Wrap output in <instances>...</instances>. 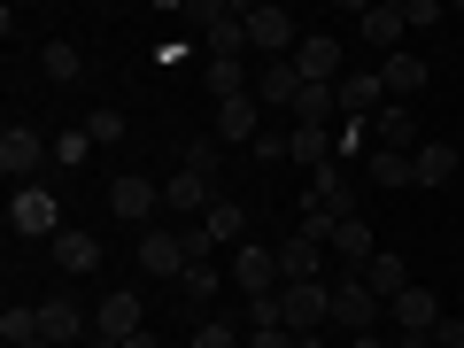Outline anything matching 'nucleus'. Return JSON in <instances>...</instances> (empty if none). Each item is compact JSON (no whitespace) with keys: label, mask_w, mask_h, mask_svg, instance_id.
<instances>
[{"label":"nucleus","mask_w":464,"mask_h":348,"mask_svg":"<svg viewBox=\"0 0 464 348\" xmlns=\"http://www.w3.org/2000/svg\"><path fill=\"white\" fill-rule=\"evenodd\" d=\"M356 279H364V286H372V295H380V302H395L402 286H418V279H411V264H402L395 248H380V256H372L364 271H356Z\"/></svg>","instance_id":"nucleus-21"},{"label":"nucleus","mask_w":464,"mask_h":348,"mask_svg":"<svg viewBox=\"0 0 464 348\" xmlns=\"http://www.w3.org/2000/svg\"><path fill=\"white\" fill-rule=\"evenodd\" d=\"M286 163L325 170L333 163V132H325V124H286Z\"/></svg>","instance_id":"nucleus-20"},{"label":"nucleus","mask_w":464,"mask_h":348,"mask_svg":"<svg viewBox=\"0 0 464 348\" xmlns=\"http://www.w3.org/2000/svg\"><path fill=\"white\" fill-rule=\"evenodd\" d=\"M380 109H387V85L380 78H341V116H348V124H372Z\"/></svg>","instance_id":"nucleus-24"},{"label":"nucleus","mask_w":464,"mask_h":348,"mask_svg":"<svg viewBox=\"0 0 464 348\" xmlns=\"http://www.w3.org/2000/svg\"><path fill=\"white\" fill-rule=\"evenodd\" d=\"M39 341H54V348H85L93 341V325H85V310L70 295H47L39 302Z\"/></svg>","instance_id":"nucleus-9"},{"label":"nucleus","mask_w":464,"mask_h":348,"mask_svg":"<svg viewBox=\"0 0 464 348\" xmlns=\"http://www.w3.org/2000/svg\"><path fill=\"white\" fill-rule=\"evenodd\" d=\"M433 348H464V317H441L433 325Z\"/></svg>","instance_id":"nucleus-41"},{"label":"nucleus","mask_w":464,"mask_h":348,"mask_svg":"<svg viewBox=\"0 0 464 348\" xmlns=\"http://www.w3.org/2000/svg\"><path fill=\"white\" fill-rule=\"evenodd\" d=\"M395 348H433V333H395Z\"/></svg>","instance_id":"nucleus-42"},{"label":"nucleus","mask_w":464,"mask_h":348,"mask_svg":"<svg viewBox=\"0 0 464 348\" xmlns=\"http://www.w3.org/2000/svg\"><path fill=\"white\" fill-rule=\"evenodd\" d=\"M179 286H186V302H209V295H217V264H194Z\"/></svg>","instance_id":"nucleus-38"},{"label":"nucleus","mask_w":464,"mask_h":348,"mask_svg":"<svg viewBox=\"0 0 464 348\" xmlns=\"http://www.w3.org/2000/svg\"><path fill=\"white\" fill-rule=\"evenodd\" d=\"M356 32H364L372 47L402 54V32H411V16H402V0H372V8H356Z\"/></svg>","instance_id":"nucleus-12"},{"label":"nucleus","mask_w":464,"mask_h":348,"mask_svg":"<svg viewBox=\"0 0 464 348\" xmlns=\"http://www.w3.org/2000/svg\"><path fill=\"white\" fill-rule=\"evenodd\" d=\"M302 85H310V78L295 70V54H286V63H264V70H256V101H264V109H286V116H295V93H302Z\"/></svg>","instance_id":"nucleus-18"},{"label":"nucleus","mask_w":464,"mask_h":348,"mask_svg":"<svg viewBox=\"0 0 464 348\" xmlns=\"http://www.w3.org/2000/svg\"><path fill=\"white\" fill-rule=\"evenodd\" d=\"M333 325H341L348 341H356V333H380V325H387V302L348 271V279H333Z\"/></svg>","instance_id":"nucleus-2"},{"label":"nucleus","mask_w":464,"mask_h":348,"mask_svg":"<svg viewBox=\"0 0 464 348\" xmlns=\"http://www.w3.org/2000/svg\"><path fill=\"white\" fill-rule=\"evenodd\" d=\"M0 341H8V348L39 341V302H8V310H0Z\"/></svg>","instance_id":"nucleus-29"},{"label":"nucleus","mask_w":464,"mask_h":348,"mask_svg":"<svg viewBox=\"0 0 464 348\" xmlns=\"http://www.w3.org/2000/svg\"><path fill=\"white\" fill-rule=\"evenodd\" d=\"M372 148H387V155H418L426 140H418V116L402 109V101H387L380 116H372Z\"/></svg>","instance_id":"nucleus-13"},{"label":"nucleus","mask_w":464,"mask_h":348,"mask_svg":"<svg viewBox=\"0 0 464 348\" xmlns=\"http://www.w3.org/2000/svg\"><path fill=\"white\" fill-rule=\"evenodd\" d=\"M85 348H124V341H109V333H93V341H85Z\"/></svg>","instance_id":"nucleus-45"},{"label":"nucleus","mask_w":464,"mask_h":348,"mask_svg":"<svg viewBox=\"0 0 464 348\" xmlns=\"http://www.w3.org/2000/svg\"><path fill=\"white\" fill-rule=\"evenodd\" d=\"M124 348H163V341H155V333H132V341H124Z\"/></svg>","instance_id":"nucleus-44"},{"label":"nucleus","mask_w":464,"mask_h":348,"mask_svg":"<svg viewBox=\"0 0 464 348\" xmlns=\"http://www.w3.org/2000/svg\"><path fill=\"white\" fill-rule=\"evenodd\" d=\"M310 209H325L333 225H341V217H356V186H348V170H341V163L310 170Z\"/></svg>","instance_id":"nucleus-15"},{"label":"nucleus","mask_w":464,"mask_h":348,"mask_svg":"<svg viewBox=\"0 0 464 348\" xmlns=\"http://www.w3.org/2000/svg\"><path fill=\"white\" fill-rule=\"evenodd\" d=\"M364 170H372V186H387V194H395V186H418L411 155H387V148H372V155H364Z\"/></svg>","instance_id":"nucleus-28"},{"label":"nucleus","mask_w":464,"mask_h":348,"mask_svg":"<svg viewBox=\"0 0 464 348\" xmlns=\"http://www.w3.org/2000/svg\"><path fill=\"white\" fill-rule=\"evenodd\" d=\"M402 16H411V32H426V24H441V0H402Z\"/></svg>","instance_id":"nucleus-40"},{"label":"nucleus","mask_w":464,"mask_h":348,"mask_svg":"<svg viewBox=\"0 0 464 348\" xmlns=\"http://www.w3.org/2000/svg\"><path fill=\"white\" fill-rule=\"evenodd\" d=\"M380 85H387V101H402V93H418V85H426V54H387V70H380Z\"/></svg>","instance_id":"nucleus-26"},{"label":"nucleus","mask_w":464,"mask_h":348,"mask_svg":"<svg viewBox=\"0 0 464 348\" xmlns=\"http://www.w3.org/2000/svg\"><path fill=\"white\" fill-rule=\"evenodd\" d=\"M286 333H325L333 325V286H279Z\"/></svg>","instance_id":"nucleus-7"},{"label":"nucleus","mask_w":464,"mask_h":348,"mask_svg":"<svg viewBox=\"0 0 464 348\" xmlns=\"http://www.w3.org/2000/svg\"><path fill=\"white\" fill-rule=\"evenodd\" d=\"M441 295H433V286H402V295L395 302H387V325H395V333H433V325H441Z\"/></svg>","instance_id":"nucleus-10"},{"label":"nucleus","mask_w":464,"mask_h":348,"mask_svg":"<svg viewBox=\"0 0 464 348\" xmlns=\"http://www.w3.org/2000/svg\"><path fill=\"white\" fill-rule=\"evenodd\" d=\"M201 194H209V179H194V170H179V179L163 186V209H209Z\"/></svg>","instance_id":"nucleus-33"},{"label":"nucleus","mask_w":464,"mask_h":348,"mask_svg":"<svg viewBox=\"0 0 464 348\" xmlns=\"http://www.w3.org/2000/svg\"><path fill=\"white\" fill-rule=\"evenodd\" d=\"M356 155H372V124H348V116H341V132H333V163H356Z\"/></svg>","instance_id":"nucleus-34"},{"label":"nucleus","mask_w":464,"mask_h":348,"mask_svg":"<svg viewBox=\"0 0 464 348\" xmlns=\"http://www.w3.org/2000/svg\"><path fill=\"white\" fill-rule=\"evenodd\" d=\"M140 271H155V279H186V232H140Z\"/></svg>","instance_id":"nucleus-11"},{"label":"nucleus","mask_w":464,"mask_h":348,"mask_svg":"<svg viewBox=\"0 0 464 348\" xmlns=\"http://www.w3.org/2000/svg\"><path fill=\"white\" fill-rule=\"evenodd\" d=\"M186 348H248V341H240V325H225V317H209V325H201V333H194Z\"/></svg>","instance_id":"nucleus-36"},{"label":"nucleus","mask_w":464,"mask_h":348,"mask_svg":"<svg viewBox=\"0 0 464 348\" xmlns=\"http://www.w3.org/2000/svg\"><path fill=\"white\" fill-rule=\"evenodd\" d=\"M201 232H209L217 248H248V209H240V201H209Z\"/></svg>","instance_id":"nucleus-25"},{"label":"nucleus","mask_w":464,"mask_h":348,"mask_svg":"<svg viewBox=\"0 0 464 348\" xmlns=\"http://www.w3.org/2000/svg\"><path fill=\"white\" fill-rule=\"evenodd\" d=\"M201 85H209L217 101H240V93H256V78H248L240 63H209V70H201Z\"/></svg>","instance_id":"nucleus-30"},{"label":"nucleus","mask_w":464,"mask_h":348,"mask_svg":"<svg viewBox=\"0 0 464 348\" xmlns=\"http://www.w3.org/2000/svg\"><path fill=\"white\" fill-rule=\"evenodd\" d=\"M8 232H24V240H54V232H63V201H54L47 186H16V201H8Z\"/></svg>","instance_id":"nucleus-4"},{"label":"nucleus","mask_w":464,"mask_h":348,"mask_svg":"<svg viewBox=\"0 0 464 348\" xmlns=\"http://www.w3.org/2000/svg\"><path fill=\"white\" fill-rule=\"evenodd\" d=\"M85 132H93V148H109V140H124V116H116V109H93V116H85Z\"/></svg>","instance_id":"nucleus-37"},{"label":"nucleus","mask_w":464,"mask_h":348,"mask_svg":"<svg viewBox=\"0 0 464 348\" xmlns=\"http://www.w3.org/2000/svg\"><path fill=\"white\" fill-rule=\"evenodd\" d=\"M93 333H109V341H132V333H148V325H140V295H132V286L101 295V310H93Z\"/></svg>","instance_id":"nucleus-17"},{"label":"nucleus","mask_w":464,"mask_h":348,"mask_svg":"<svg viewBox=\"0 0 464 348\" xmlns=\"http://www.w3.org/2000/svg\"><path fill=\"white\" fill-rule=\"evenodd\" d=\"M457 163H464L457 148H418V155H411V170H418V186H449V170H457Z\"/></svg>","instance_id":"nucleus-31"},{"label":"nucleus","mask_w":464,"mask_h":348,"mask_svg":"<svg viewBox=\"0 0 464 348\" xmlns=\"http://www.w3.org/2000/svg\"><path fill=\"white\" fill-rule=\"evenodd\" d=\"M186 24L201 32L209 63H240V47H248V8H232V0H194Z\"/></svg>","instance_id":"nucleus-1"},{"label":"nucleus","mask_w":464,"mask_h":348,"mask_svg":"<svg viewBox=\"0 0 464 348\" xmlns=\"http://www.w3.org/2000/svg\"><path fill=\"white\" fill-rule=\"evenodd\" d=\"M24 348H54V341H24Z\"/></svg>","instance_id":"nucleus-46"},{"label":"nucleus","mask_w":464,"mask_h":348,"mask_svg":"<svg viewBox=\"0 0 464 348\" xmlns=\"http://www.w3.org/2000/svg\"><path fill=\"white\" fill-rule=\"evenodd\" d=\"M232 279H240V295L248 302H264V295H279V248H264V240H248V248H232Z\"/></svg>","instance_id":"nucleus-5"},{"label":"nucleus","mask_w":464,"mask_h":348,"mask_svg":"<svg viewBox=\"0 0 464 348\" xmlns=\"http://www.w3.org/2000/svg\"><path fill=\"white\" fill-rule=\"evenodd\" d=\"M279 279L286 286H325V240L286 232V240H279Z\"/></svg>","instance_id":"nucleus-8"},{"label":"nucleus","mask_w":464,"mask_h":348,"mask_svg":"<svg viewBox=\"0 0 464 348\" xmlns=\"http://www.w3.org/2000/svg\"><path fill=\"white\" fill-rule=\"evenodd\" d=\"M341 116V85H302L295 93V124H333Z\"/></svg>","instance_id":"nucleus-27"},{"label":"nucleus","mask_w":464,"mask_h":348,"mask_svg":"<svg viewBox=\"0 0 464 348\" xmlns=\"http://www.w3.org/2000/svg\"><path fill=\"white\" fill-rule=\"evenodd\" d=\"M348 348H387V341H380V333H356V341H348Z\"/></svg>","instance_id":"nucleus-43"},{"label":"nucleus","mask_w":464,"mask_h":348,"mask_svg":"<svg viewBox=\"0 0 464 348\" xmlns=\"http://www.w3.org/2000/svg\"><path fill=\"white\" fill-rule=\"evenodd\" d=\"M186 170H194V179H217V140H194V148H186Z\"/></svg>","instance_id":"nucleus-39"},{"label":"nucleus","mask_w":464,"mask_h":348,"mask_svg":"<svg viewBox=\"0 0 464 348\" xmlns=\"http://www.w3.org/2000/svg\"><path fill=\"white\" fill-rule=\"evenodd\" d=\"M457 16H464V8H457Z\"/></svg>","instance_id":"nucleus-47"},{"label":"nucleus","mask_w":464,"mask_h":348,"mask_svg":"<svg viewBox=\"0 0 464 348\" xmlns=\"http://www.w3.org/2000/svg\"><path fill=\"white\" fill-rule=\"evenodd\" d=\"M39 163H54V140H39L32 124H8V132H0V179L39 186Z\"/></svg>","instance_id":"nucleus-3"},{"label":"nucleus","mask_w":464,"mask_h":348,"mask_svg":"<svg viewBox=\"0 0 464 348\" xmlns=\"http://www.w3.org/2000/svg\"><path fill=\"white\" fill-rule=\"evenodd\" d=\"M85 155H93V132H85V124H70V132L54 140V163H70V170H78Z\"/></svg>","instance_id":"nucleus-35"},{"label":"nucleus","mask_w":464,"mask_h":348,"mask_svg":"<svg viewBox=\"0 0 464 348\" xmlns=\"http://www.w3.org/2000/svg\"><path fill=\"white\" fill-rule=\"evenodd\" d=\"M295 70H302L310 85H341V39H333V32H310V39L295 47Z\"/></svg>","instance_id":"nucleus-16"},{"label":"nucleus","mask_w":464,"mask_h":348,"mask_svg":"<svg viewBox=\"0 0 464 348\" xmlns=\"http://www.w3.org/2000/svg\"><path fill=\"white\" fill-rule=\"evenodd\" d=\"M217 140H264V101H256V93L217 101Z\"/></svg>","instance_id":"nucleus-19"},{"label":"nucleus","mask_w":464,"mask_h":348,"mask_svg":"<svg viewBox=\"0 0 464 348\" xmlns=\"http://www.w3.org/2000/svg\"><path fill=\"white\" fill-rule=\"evenodd\" d=\"M325 248L341 256V264H356V271H364L372 256H380V240H372V225H364V217H341V225H333V240H325Z\"/></svg>","instance_id":"nucleus-22"},{"label":"nucleus","mask_w":464,"mask_h":348,"mask_svg":"<svg viewBox=\"0 0 464 348\" xmlns=\"http://www.w3.org/2000/svg\"><path fill=\"white\" fill-rule=\"evenodd\" d=\"M39 70H47L54 85H70V78H78L85 63H78V47H70V39H47V47H39Z\"/></svg>","instance_id":"nucleus-32"},{"label":"nucleus","mask_w":464,"mask_h":348,"mask_svg":"<svg viewBox=\"0 0 464 348\" xmlns=\"http://www.w3.org/2000/svg\"><path fill=\"white\" fill-rule=\"evenodd\" d=\"M248 47L264 54V63H286V47H302V39H295V16L271 8V0H256V8H248Z\"/></svg>","instance_id":"nucleus-6"},{"label":"nucleus","mask_w":464,"mask_h":348,"mask_svg":"<svg viewBox=\"0 0 464 348\" xmlns=\"http://www.w3.org/2000/svg\"><path fill=\"white\" fill-rule=\"evenodd\" d=\"M109 209L124 217V225H140V217H155V209H163V186H155V179H140V170H124V179L109 186Z\"/></svg>","instance_id":"nucleus-14"},{"label":"nucleus","mask_w":464,"mask_h":348,"mask_svg":"<svg viewBox=\"0 0 464 348\" xmlns=\"http://www.w3.org/2000/svg\"><path fill=\"white\" fill-rule=\"evenodd\" d=\"M47 248H54V271H78V279L101 271V240H93V232H54Z\"/></svg>","instance_id":"nucleus-23"}]
</instances>
